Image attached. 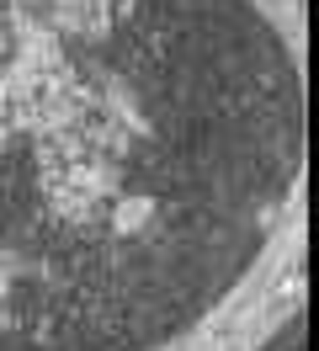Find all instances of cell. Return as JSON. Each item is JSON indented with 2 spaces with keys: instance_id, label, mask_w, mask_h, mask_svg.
<instances>
[{
  "instance_id": "cell-1",
  "label": "cell",
  "mask_w": 319,
  "mask_h": 351,
  "mask_svg": "<svg viewBox=\"0 0 319 351\" xmlns=\"http://www.w3.org/2000/svg\"><path fill=\"white\" fill-rule=\"evenodd\" d=\"M255 351H309V319L303 314H293V319H282V325L261 341Z\"/></svg>"
}]
</instances>
